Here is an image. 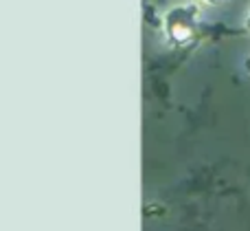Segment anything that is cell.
Instances as JSON below:
<instances>
[{
	"label": "cell",
	"mask_w": 250,
	"mask_h": 231,
	"mask_svg": "<svg viewBox=\"0 0 250 231\" xmlns=\"http://www.w3.org/2000/svg\"><path fill=\"white\" fill-rule=\"evenodd\" d=\"M195 18H198V13H195L193 7H176L171 9V11L165 16V33H167V38L171 40L173 44H187L193 40L195 35Z\"/></svg>",
	"instance_id": "obj_1"
},
{
	"label": "cell",
	"mask_w": 250,
	"mask_h": 231,
	"mask_svg": "<svg viewBox=\"0 0 250 231\" xmlns=\"http://www.w3.org/2000/svg\"><path fill=\"white\" fill-rule=\"evenodd\" d=\"M202 2H207V4H222V2H226V0H202Z\"/></svg>",
	"instance_id": "obj_2"
},
{
	"label": "cell",
	"mask_w": 250,
	"mask_h": 231,
	"mask_svg": "<svg viewBox=\"0 0 250 231\" xmlns=\"http://www.w3.org/2000/svg\"><path fill=\"white\" fill-rule=\"evenodd\" d=\"M248 26H250V13H248Z\"/></svg>",
	"instance_id": "obj_3"
}]
</instances>
